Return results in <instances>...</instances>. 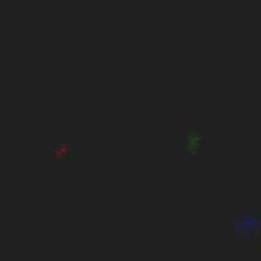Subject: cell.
<instances>
[{
  "label": "cell",
  "instance_id": "6da1fadb",
  "mask_svg": "<svg viewBox=\"0 0 261 261\" xmlns=\"http://www.w3.org/2000/svg\"><path fill=\"white\" fill-rule=\"evenodd\" d=\"M233 227H236L239 236L250 242V239H255V233L261 230V219H258V216H253V214H242V216H236Z\"/></svg>",
  "mask_w": 261,
  "mask_h": 261
},
{
  "label": "cell",
  "instance_id": "7a4b0ae2",
  "mask_svg": "<svg viewBox=\"0 0 261 261\" xmlns=\"http://www.w3.org/2000/svg\"><path fill=\"white\" fill-rule=\"evenodd\" d=\"M202 146H205V138L197 132V126H194V124H188V129H186V154L197 158V154L202 152Z\"/></svg>",
  "mask_w": 261,
  "mask_h": 261
}]
</instances>
